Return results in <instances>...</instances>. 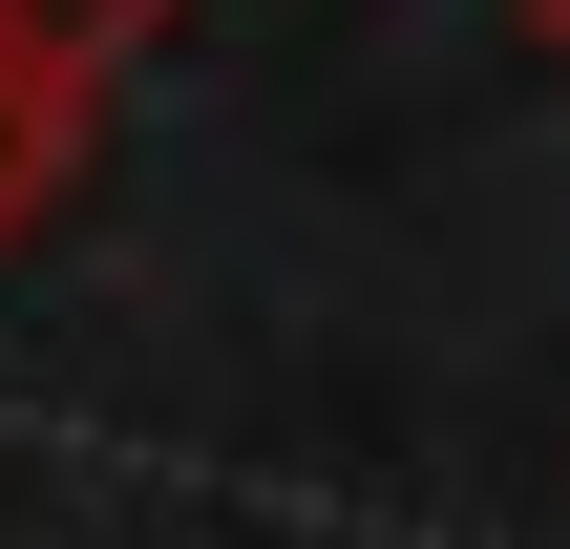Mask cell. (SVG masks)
<instances>
[{
	"label": "cell",
	"instance_id": "1",
	"mask_svg": "<svg viewBox=\"0 0 570 549\" xmlns=\"http://www.w3.org/2000/svg\"><path fill=\"white\" fill-rule=\"evenodd\" d=\"M85 106H106V85H63V63L0 42V254L63 233V190H85Z\"/></svg>",
	"mask_w": 570,
	"mask_h": 549
},
{
	"label": "cell",
	"instance_id": "2",
	"mask_svg": "<svg viewBox=\"0 0 570 549\" xmlns=\"http://www.w3.org/2000/svg\"><path fill=\"white\" fill-rule=\"evenodd\" d=\"M0 42H21V63H63V85H106V63H148V42H169V0H0Z\"/></svg>",
	"mask_w": 570,
	"mask_h": 549
},
{
	"label": "cell",
	"instance_id": "3",
	"mask_svg": "<svg viewBox=\"0 0 570 549\" xmlns=\"http://www.w3.org/2000/svg\"><path fill=\"white\" fill-rule=\"evenodd\" d=\"M529 21H550V63H570V0H529Z\"/></svg>",
	"mask_w": 570,
	"mask_h": 549
}]
</instances>
